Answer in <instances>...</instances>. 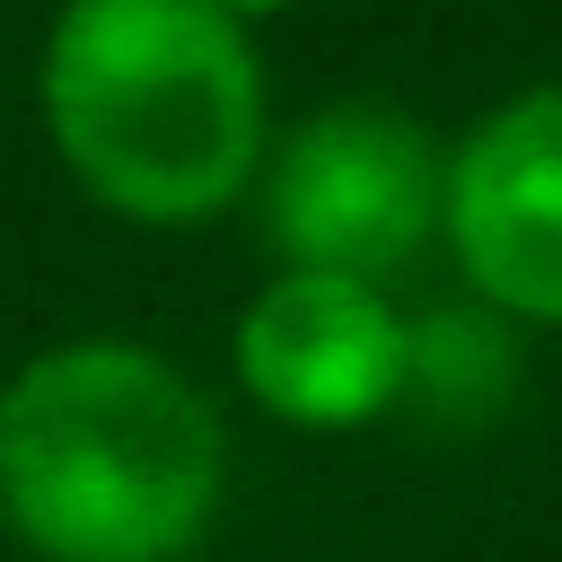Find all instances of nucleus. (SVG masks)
<instances>
[{"mask_svg":"<svg viewBox=\"0 0 562 562\" xmlns=\"http://www.w3.org/2000/svg\"><path fill=\"white\" fill-rule=\"evenodd\" d=\"M35 123L97 211L202 228L255 193L272 149L255 26L211 0H53Z\"/></svg>","mask_w":562,"mask_h":562,"instance_id":"1","label":"nucleus"},{"mask_svg":"<svg viewBox=\"0 0 562 562\" xmlns=\"http://www.w3.org/2000/svg\"><path fill=\"white\" fill-rule=\"evenodd\" d=\"M228 501L211 386L132 334H70L0 386V518L44 562H184Z\"/></svg>","mask_w":562,"mask_h":562,"instance_id":"2","label":"nucleus"},{"mask_svg":"<svg viewBox=\"0 0 562 562\" xmlns=\"http://www.w3.org/2000/svg\"><path fill=\"white\" fill-rule=\"evenodd\" d=\"M246 202L272 263L395 281L422 263V246H439L448 140L395 97H325L272 132Z\"/></svg>","mask_w":562,"mask_h":562,"instance_id":"3","label":"nucleus"},{"mask_svg":"<svg viewBox=\"0 0 562 562\" xmlns=\"http://www.w3.org/2000/svg\"><path fill=\"white\" fill-rule=\"evenodd\" d=\"M228 369L246 404L290 430H369L404 413L413 316L386 281L272 263V281H255V299L228 325Z\"/></svg>","mask_w":562,"mask_h":562,"instance_id":"4","label":"nucleus"},{"mask_svg":"<svg viewBox=\"0 0 562 562\" xmlns=\"http://www.w3.org/2000/svg\"><path fill=\"white\" fill-rule=\"evenodd\" d=\"M439 246L509 325L562 334V79H536L448 140Z\"/></svg>","mask_w":562,"mask_h":562,"instance_id":"5","label":"nucleus"},{"mask_svg":"<svg viewBox=\"0 0 562 562\" xmlns=\"http://www.w3.org/2000/svg\"><path fill=\"white\" fill-rule=\"evenodd\" d=\"M509 378H518V325L492 316L483 299H448V307L413 316V386H404V404L474 422V413H492L509 395Z\"/></svg>","mask_w":562,"mask_h":562,"instance_id":"6","label":"nucleus"},{"mask_svg":"<svg viewBox=\"0 0 562 562\" xmlns=\"http://www.w3.org/2000/svg\"><path fill=\"white\" fill-rule=\"evenodd\" d=\"M211 9H228V18H246V26H263V18H281V9H299V0H211Z\"/></svg>","mask_w":562,"mask_h":562,"instance_id":"7","label":"nucleus"}]
</instances>
